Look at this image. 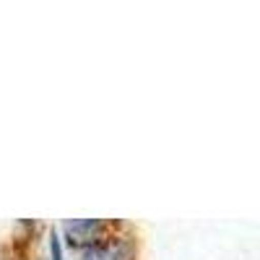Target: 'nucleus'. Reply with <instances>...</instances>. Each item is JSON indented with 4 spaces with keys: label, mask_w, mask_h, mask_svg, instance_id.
Here are the masks:
<instances>
[{
    "label": "nucleus",
    "mask_w": 260,
    "mask_h": 260,
    "mask_svg": "<svg viewBox=\"0 0 260 260\" xmlns=\"http://www.w3.org/2000/svg\"><path fill=\"white\" fill-rule=\"evenodd\" d=\"M99 232H102V221L96 219H81V221H68L65 224V234H68V242L71 245H91L99 240Z\"/></svg>",
    "instance_id": "1"
},
{
    "label": "nucleus",
    "mask_w": 260,
    "mask_h": 260,
    "mask_svg": "<svg viewBox=\"0 0 260 260\" xmlns=\"http://www.w3.org/2000/svg\"><path fill=\"white\" fill-rule=\"evenodd\" d=\"M83 260H127V247L120 245V242L96 245L83 255Z\"/></svg>",
    "instance_id": "2"
},
{
    "label": "nucleus",
    "mask_w": 260,
    "mask_h": 260,
    "mask_svg": "<svg viewBox=\"0 0 260 260\" xmlns=\"http://www.w3.org/2000/svg\"><path fill=\"white\" fill-rule=\"evenodd\" d=\"M50 252H52V260H62V252H60V242H57V234H55V232L50 234Z\"/></svg>",
    "instance_id": "3"
}]
</instances>
